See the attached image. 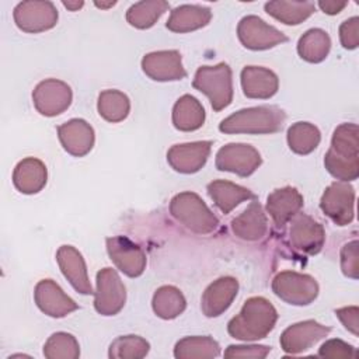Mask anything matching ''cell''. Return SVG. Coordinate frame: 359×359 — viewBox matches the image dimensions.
<instances>
[{"label": "cell", "instance_id": "cell-26", "mask_svg": "<svg viewBox=\"0 0 359 359\" xmlns=\"http://www.w3.org/2000/svg\"><path fill=\"white\" fill-rule=\"evenodd\" d=\"M210 20V8L199 4H182L171 11L165 27L172 32L184 34L208 25Z\"/></svg>", "mask_w": 359, "mask_h": 359}, {"label": "cell", "instance_id": "cell-32", "mask_svg": "<svg viewBox=\"0 0 359 359\" xmlns=\"http://www.w3.org/2000/svg\"><path fill=\"white\" fill-rule=\"evenodd\" d=\"M220 355V345L210 337H185L175 344L177 359H213Z\"/></svg>", "mask_w": 359, "mask_h": 359}, {"label": "cell", "instance_id": "cell-35", "mask_svg": "<svg viewBox=\"0 0 359 359\" xmlns=\"http://www.w3.org/2000/svg\"><path fill=\"white\" fill-rule=\"evenodd\" d=\"M97 109L105 121L116 123L123 121L130 111V101L126 94L119 90H104L98 95Z\"/></svg>", "mask_w": 359, "mask_h": 359}, {"label": "cell", "instance_id": "cell-8", "mask_svg": "<svg viewBox=\"0 0 359 359\" xmlns=\"http://www.w3.org/2000/svg\"><path fill=\"white\" fill-rule=\"evenodd\" d=\"M15 25L29 34H38L53 28L57 22V10L52 1L27 0L15 6L14 13Z\"/></svg>", "mask_w": 359, "mask_h": 359}, {"label": "cell", "instance_id": "cell-12", "mask_svg": "<svg viewBox=\"0 0 359 359\" xmlns=\"http://www.w3.org/2000/svg\"><path fill=\"white\" fill-rule=\"evenodd\" d=\"M73 100L72 88L57 79H46L36 84L32 91L35 109L43 116H56L65 112Z\"/></svg>", "mask_w": 359, "mask_h": 359}, {"label": "cell", "instance_id": "cell-36", "mask_svg": "<svg viewBox=\"0 0 359 359\" xmlns=\"http://www.w3.org/2000/svg\"><path fill=\"white\" fill-rule=\"evenodd\" d=\"M150 351V344L139 335H122L109 345L111 359H142Z\"/></svg>", "mask_w": 359, "mask_h": 359}, {"label": "cell", "instance_id": "cell-3", "mask_svg": "<svg viewBox=\"0 0 359 359\" xmlns=\"http://www.w3.org/2000/svg\"><path fill=\"white\" fill-rule=\"evenodd\" d=\"M286 121V114L276 105H259L240 109L219 123V130L223 133H247L266 135L282 130Z\"/></svg>", "mask_w": 359, "mask_h": 359}, {"label": "cell", "instance_id": "cell-39", "mask_svg": "<svg viewBox=\"0 0 359 359\" xmlns=\"http://www.w3.org/2000/svg\"><path fill=\"white\" fill-rule=\"evenodd\" d=\"M318 356L330 358V359H345V358H356V351L352 345L342 339H328L325 341L320 349Z\"/></svg>", "mask_w": 359, "mask_h": 359}, {"label": "cell", "instance_id": "cell-40", "mask_svg": "<svg viewBox=\"0 0 359 359\" xmlns=\"http://www.w3.org/2000/svg\"><path fill=\"white\" fill-rule=\"evenodd\" d=\"M341 45L345 49H356L359 45V18L351 17L345 20L339 27Z\"/></svg>", "mask_w": 359, "mask_h": 359}, {"label": "cell", "instance_id": "cell-45", "mask_svg": "<svg viewBox=\"0 0 359 359\" xmlns=\"http://www.w3.org/2000/svg\"><path fill=\"white\" fill-rule=\"evenodd\" d=\"M94 4H95L97 7H100V8H108V7L115 6V4H116V1H109V3H98V1H95Z\"/></svg>", "mask_w": 359, "mask_h": 359}, {"label": "cell", "instance_id": "cell-5", "mask_svg": "<svg viewBox=\"0 0 359 359\" xmlns=\"http://www.w3.org/2000/svg\"><path fill=\"white\" fill-rule=\"evenodd\" d=\"M192 86L209 98L216 112L224 109L233 101L231 69L224 62L215 66H201L195 73Z\"/></svg>", "mask_w": 359, "mask_h": 359}, {"label": "cell", "instance_id": "cell-15", "mask_svg": "<svg viewBox=\"0 0 359 359\" xmlns=\"http://www.w3.org/2000/svg\"><path fill=\"white\" fill-rule=\"evenodd\" d=\"M331 332L330 327H325L314 320H306L289 325L280 335V348L287 355H297L310 349L314 344L325 338Z\"/></svg>", "mask_w": 359, "mask_h": 359}, {"label": "cell", "instance_id": "cell-16", "mask_svg": "<svg viewBox=\"0 0 359 359\" xmlns=\"http://www.w3.org/2000/svg\"><path fill=\"white\" fill-rule=\"evenodd\" d=\"M212 142L199 140L174 144L167 151V161L172 170L181 174L198 172L208 161Z\"/></svg>", "mask_w": 359, "mask_h": 359}, {"label": "cell", "instance_id": "cell-9", "mask_svg": "<svg viewBox=\"0 0 359 359\" xmlns=\"http://www.w3.org/2000/svg\"><path fill=\"white\" fill-rule=\"evenodd\" d=\"M321 210L338 226H346L355 216V189L346 181L330 184L321 199Z\"/></svg>", "mask_w": 359, "mask_h": 359}, {"label": "cell", "instance_id": "cell-27", "mask_svg": "<svg viewBox=\"0 0 359 359\" xmlns=\"http://www.w3.org/2000/svg\"><path fill=\"white\" fill-rule=\"evenodd\" d=\"M206 189L213 203L224 215H229L241 202L247 199H255L252 191L226 180H215L208 184Z\"/></svg>", "mask_w": 359, "mask_h": 359}, {"label": "cell", "instance_id": "cell-1", "mask_svg": "<svg viewBox=\"0 0 359 359\" xmlns=\"http://www.w3.org/2000/svg\"><path fill=\"white\" fill-rule=\"evenodd\" d=\"M327 171L339 181H353L359 177V128L345 122L335 128L331 146L324 156Z\"/></svg>", "mask_w": 359, "mask_h": 359}, {"label": "cell", "instance_id": "cell-30", "mask_svg": "<svg viewBox=\"0 0 359 359\" xmlns=\"http://www.w3.org/2000/svg\"><path fill=\"white\" fill-rule=\"evenodd\" d=\"M331 49V38L321 28H311L306 31L297 42L299 56L309 63L323 62Z\"/></svg>", "mask_w": 359, "mask_h": 359}, {"label": "cell", "instance_id": "cell-28", "mask_svg": "<svg viewBox=\"0 0 359 359\" xmlns=\"http://www.w3.org/2000/svg\"><path fill=\"white\" fill-rule=\"evenodd\" d=\"M205 122L203 105L191 94H184L172 107V125L182 132L199 129Z\"/></svg>", "mask_w": 359, "mask_h": 359}, {"label": "cell", "instance_id": "cell-13", "mask_svg": "<svg viewBox=\"0 0 359 359\" xmlns=\"http://www.w3.org/2000/svg\"><path fill=\"white\" fill-rule=\"evenodd\" d=\"M289 245L306 255H316L325 243V231L321 223L306 213H297L290 220Z\"/></svg>", "mask_w": 359, "mask_h": 359}, {"label": "cell", "instance_id": "cell-2", "mask_svg": "<svg viewBox=\"0 0 359 359\" xmlns=\"http://www.w3.org/2000/svg\"><path fill=\"white\" fill-rule=\"evenodd\" d=\"M278 321L273 304L261 296L250 297L244 302L240 313L227 324L230 337L240 341H258L265 338Z\"/></svg>", "mask_w": 359, "mask_h": 359}, {"label": "cell", "instance_id": "cell-6", "mask_svg": "<svg viewBox=\"0 0 359 359\" xmlns=\"http://www.w3.org/2000/svg\"><path fill=\"white\" fill-rule=\"evenodd\" d=\"M317 280L307 273L294 271L279 272L272 280V292L293 306H307L318 296Z\"/></svg>", "mask_w": 359, "mask_h": 359}, {"label": "cell", "instance_id": "cell-44", "mask_svg": "<svg viewBox=\"0 0 359 359\" xmlns=\"http://www.w3.org/2000/svg\"><path fill=\"white\" fill-rule=\"evenodd\" d=\"M62 4L70 11H77L84 6V1H62Z\"/></svg>", "mask_w": 359, "mask_h": 359}, {"label": "cell", "instance_id": "cell-43", "mask_svg": "<svg viewBox=\"0 0 359 359\" xmlns=\"http://www.w3.org/2000/svg\"><path fill=\"white\" fill-rule=\"evenodd\" d=\"M318 7L330 15L338 14L339 11H342V8H345L348 6V1H338V0H320Z\"/></svg>", "mask_w": 359, "mask_h": 359}, {"label": "cell", "instance_id": "cell-11", "mask_svg": "<svg viewBox=\"0 0 359 359\" xmlns=\"http://www.w3.org/2000/svg\"><path fill=\"white\" fill-rule=\"evenodd\" d=\"M237 35L243 46L251 50H265L289 39L278 28L257 15L243 17L237 25Z\"/></svg>", "mask_w": 359, "mask_h": 359}, {"label": "cell", "instance_id": "cell-33", "mask_svg": "<svg viewBox=\"0 0 359 359\" xmlns=\"http://www.w3.org/2000/svg\"><path fill=\"white\" fill-rule=\"evenodd\" d=\"M168 7V3L164 0L137 1L126 11V21L135 28L147 29L157 22Z\"/></svg>", "mask_w": 359, "mask_h": 359}, {"label": "cell", "instance_id": "cell-14", "mask_svg": "<svg viewBox=\"0 0 359 359\" xmlns=\"http://www.w3.org/2000/svg\"><path fill=\"white\" fill-rule=\"evenodd\" d=\"M105 243L111 261L122 273L129 278H137L144 272L147 258L139 244L123 236L108 237Z\"/></svg>", "mask_w": 359, "mask_h": 359}, {"label": "cell", "instance_id": "cell-22", "mask_svg": "<svg viewBox=\"0 0 359 359\" xmlns=\"http://www.w3.org/2000/svg\"><path fill=\"white\" fill-rule=\"evenodd\" d=\"M303 208V196L293 187L273 189L266 198V212L272 217L276 227L282 229Z\"/></svg>", "mask_w": 359, "mask_h": 359}, {"label": "cell", "instance_id": "cell-34", "mask_svg": "<svg viewBox=\"0 0 359 359\" xmlns=\"http://www.w3.org/2000/svg\"><path fill=\"white\" fill-rule=\"evenodd\" d=\"M289 149L296 154H310L317 149L321 140L318 128L310 122H296L287 129Z\"/></svg>", "mask_w": 359, "mask_h": 359}, {"label": "cell", "instance_id": "cell-19", "mask_svg": "<svg viewBox=\"0 0 359 359\" xmlns=\"http://www.w3.org/2000/svg\"><path fill=\"white\" fill-rule=\"evenodd\" d=\"M238 293V282L233 276H222L213 280L203 292L201 309L206 317L222 316Z\"/></svg>", "mask_w": 359, "mask_h": 359}, {"label": "cell", "instance_id": "cell-20", "mask_svg": "<svg viewBox=\"0 0 359 359\" xmlns=\"http://www.w3.org/2000/svg\"><path fill=\"white\" fill-rule=\"evenodd\" d=\"M57 136L63 149L74 157H83L90 153L95 140L93 126L80 118L59 125Z\"/></svg>", "mask_w": 359, "mask_h": 359}, {"label": "cell", "instance_id": "cell-17", "mask_svg": "<svg viewBox=\"0 0 359 359\" xmlns=\"http://www.w3.org/2000/svg\"><path fill=\"white\" fill-rule=\"evenodd\" d=\"M34 300L42 313L53 318L66 317L79 309V304L52 279H42L36 283Z\"/></svg>", "mask_w": 359, "mask_h": 359}, {"label": "cell", "instance_id": "cell-10", "mask_svg": "<svg viewBox=\"0 0 359 359\" xmlns=\"http://www.w3.org/2000/svg\"><path fill=\"white\" fill-rule=\"evenodd\" d=\"M262 157L251 144L227 143L216 153L215 165L219 171H229L240 177H250L261 165Z\"/></svg>", "mask_w": 359, "mask_h": 359}, {"label": "cell", "instance_id": "cell-29", "mask_svg": "<svg viewBox=\"0 0 359 359\" xmlns=\"http://www.w3.org/2000/svg\"><path fill=\"white\" fill-rule=\"evenodd\" d=\"M264 8L269 15L286 25H299L314 13L316 4L313 1L275 0L265 3Z\"/></svg>", "mask_w": 359, "mask_h": 359}, {"label": "cell", "instance_id": "cell-38", "mask_svg": "<svg viewBox=\"0 0 359 359\" xmlns=\"http://www.w3.org/2000/svg\"><path fill=\"white\" fill-rule=\"evenodd\" d=\"M341 269H342V273L351 279L359 278V254H358V241L356 240H352L342 247Z\"/></svg>", "mask_w": 359, "mask_h": 359}, {"label": "cell", "instance_id": "cell-42", "mask_svg": "<svg viewBox=\"0 0 359 359\" xmlns=\"http://www.w3.org/2000/svg\"><path fill=\"white\" fill-rule=\"evenodd\" d=\"M335 316L341 320L348 331H351L353 335L359 334V309L356 306L337 309Z\"/></svg>", "mask_w": 359, "mask_h": 359}, {"label": "cell", "instance_id": "cell-23", "mask_svg": "<svg viewBox=\"0 0 359 359\" xmlns=\"http://www.w3.org/2000/svg\"><path fill=\"white\" fill-rule=\"evenodd\" d=\"M241 87L245 97L266 100L278 93L279 79L266 67L245 66L241 70Z\"/></svg>", "mask_w": 359, "mask_h": 359}, {"label": "cell", "instance_id": "cell-4", "mask_svg": "<svg viewBox=\"0 0 359 359\" xmlns=\"http://www.w3.org/2000/svg\"><path fill=\"white\" fill-rule=\"evenodd\" d=\"M170 213L178 223L196 234H210L219 227L217 216L198 194L191 191L180 192L171 199Z\"/></svg>", "mask_w": 359, "mask_h": 359}, {"label": "cell", "instance_id": "cell-31", "mask_svg": "<svg viewBox=\"0 0 359 359\" xmlns=\"http://www.w3.org/2000/svg\"><path fill=\"white\" fill-rule=\"evenodd\" d=\"M151 307L157 317L163 320H172L184 313L187 300L178 287L164 285L154 292Z\"/></svg>", "mask_w": 359, "mask_h": 359}, {"label": "cell", "instance_id": "cell-21", "mask_svg": "<svg viewBox=\"0 0 359 359\" xmlns=\"http://www.w3.org/2000/svg\"><path fill=\"white\" fill-rule=\"evenodd\" d=\"M56 261L65 278L70 282L76 292L81 294H93V287L88 279L87 266L83 255L73 245H62L56 252Z\"/></svg>", "mask_w": 359, "mask_h": 359}, {"label": "cell", "instance_id": "cell-24", "mask_svg": "<svg viewBox=\"0 0 359 359\" xmlns=\"http://www.w3.org/2000/svg\"><path fill=\"white\" fill-rule=\"evenodd\" d=\"M230 227L234 236L241 240H261L268 230V220L261 203L254 199L238 216L231 220Z\"/></svg>", "mask_w": 359, "mask_h": 359}, {"label": "cell", "instance_id": "cell-25", "mask_svg": "<svg viewBox=\"0 0 359 359\" xmlns=\"http://www.w3.org/2000/svg\"><path fill=\"white\" fill-rule=\"evenodd\" d=\"M48 180L46 165L35 157H27L21 160L13 171L14 187L25 195L38 194Z\"/></svg>", "mask_w": 359, "mask_h": 359}, {"label": "cell", "instance_id": "cell-37", "mask_svg": "<svg viewBox=\"0 0 359 359\" xmlns=\"http://www.w3.org/2000/svg\"><path fill=\"white\" fill-rule=\"evenodd\" d=\"M43 356L48 359H77L80 346L72 334L55 332L43 345Z\"/></svg>", "mask_w": 359, "mask_h": 359}, {"label": "cell", "instance_id": "cell-18", "mask_svg": "<svg viewBox=\"0 0 359 359\" xmlns=\"http://www.w3.org/2000/svg\"><path fill=\"white\" fill-rule=\"evenodd\" d=\"M142 69L146 76L156 81H175L187 77L178 50L150 52L142 59Z\"/></svg>", "mask_w": 359, "mask_h": 359}, {"label": "cell", "instance_id": "cell-41", "mask_svg": "<svg viewBox=\"0 0 359 359\" xmlns=\"http://www.w3.org/2000/svg\"><path fill=\"white\" fill-rule=\"evenodd\" d=\"M271 352L266 345H230L224 351V358H255L262 359Z\"/></svg>", "mask_w": 359, "mask_h": 359}, {"label": "cell", "instance_id": "cell-7", "mask_svg": "<svg viewBox=\"0 0 359 359\" xmlns=\"http://www.w3.org/2000/svg\"><path fill=\"white\" fill-rule=\"evenodd\" d=\"M97 287L94 292V309L101 316L118 314L126 302V289L118 272L102 268L97 272Z\"/></svg>", "mask_w": 359, "mask_h": 359}]
</instances>
